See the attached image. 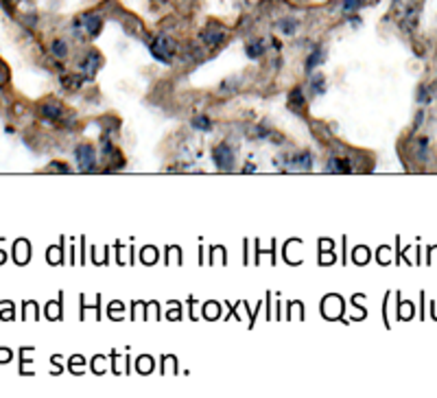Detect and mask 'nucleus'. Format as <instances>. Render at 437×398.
<instances>
[{"mask_svg": "<svg viewBox=\"0 0 437 398\" xmlns=\"http://www.w3.org/2000/svg\"><path fill=\"white\" fill-rule=\"evenodd\" d=\"M149 50H151V55L155 57L158 62L171 64L173 57H175V53H177V44H175V40H171L169 35L160 33V35H155V38L151 40Z\"/></svg>", "mask_w": 437, "mask_h": 398, "instance_id": "f257e3e1", "label": "nucleus"}, {"mask_svg": "<svg viewBox=\"0 0 437 398\" xmlns=\"http://www.w3.org/2000/svg\"><path fill=\"white\" fill-rule=\"evenodd\" d=\"M75 158H77V164L81 171H97V151H94L92 145H79L77 151H75Z\"/></svg>", "mask_w": 437, "mask_h": 398, "instance_id": "f03ea898", "label": "nucleus"}, {"mask_svg": "<svg viewBox=\"0 0 437 398\" xmlns=\"http://www.w3.org/2000/svg\"><path fill=\"white\" fill-rule=\"evenodd\" d=\"M212 160H214V164L221 168V171H230V168L234 166V151H232V147L228 143H221V145L214 147Z\"/></svg>", "mask_w": 437, "mask_h": 398, "instance_id": "7ed1b4c3", "label": "nucleus"}, {"mask_svg": "<svg viewBox=\"0 0 437 398\" xmlns=\"http://www.w3.org/2000/svg\"><path fill=\"white\" fill-rule=\"evenodd\" d=\"M225 35H228V31L218 24V26H208V29H203V31L199 33V40L206 44L208 48H216V46H221V44L225 42Z\"/></svg>", "mask_w": 437, "mask_h": 398, "instance_id": "20e7f679", "label": "nucleus"}, {"mask_svg": "<svg viewBox=\"0 0 437 398\" xmlns=\"http://www.w3.org/2000/svg\"><path fill=\"white\" fill-rule=\"evenodd\" d=\"M79 29H85V33L90 35V38H97V35L101 33V29H103V18L99 16V13H83L81 16V22H77Z\"/></svg>", "mask_w": 437, "mask_h": 398, "instance_id": "39448f33", "label": "nucleus"}, {"mask_svg": "<svg viewBox=\"0 0 437 398\" xmlns=\"http://www.w3.org/2000/svg\"><path fill=\"white\" fill-rule=\"evenodd\" d=\"M99 66H101V55L97 53V50H90V53L85 55V60L79 64V70H81V75L90 81L94 75H97Z\"/></svg>", "mask_w": 437, "mask_h": 398, "instance_id": "423d86ee", "label": "nucleus"}, {"mask_svg": "<svg viewBox=\"0 0 437 398\" xmlns=\"http://www.w3.org/2000/svg\"><path fill=\"white\" fill-rule=\"evenodd\" d=\"M40 114L46 121H59L64 116V107H61V103H57V101H46L40 107Z\"/></svg>", "mask_w": 437, "mask_h": 398, "instance_id": "0eeeda50", "label": "nucleus"}, {"mask_svg": "<svg viewBox=\"0 0 437 398\" xmlns=\"http://www.w3.org/2000/svg\"><path fill=\"white\" fill-rule=\"evenodd\" d=\"M287 166H291V168H300V171H308V168L313 166V156L310 153H300V156H295V158H287Z\"/></svg>", "mask_w": 437, "mask_h": 398, "instance_id": "6e6552de", "label": "nucleus"}, {"mask_svg": "<svg viewBox=\"0 0 437 398\" xmlns=\"http://www.w3.org/2000/svg\"><path fill=\"white\" fill-rule=\"evenodd\" d=\"M328 171H332V173H350V171H354V166H352V162L346 160V158H332L330 162H328Z\"/></svg>", "mask_w": 437, "mask_h": 398, "instance_id": "1a4fd4ad", "label": "nucleus"}, {"mask_svg": "<svg viewBox=\"0 0 437 398\" xmlns=\"http://www.w3.org/2000/svg\"><path fill=\"white\" fill-rule=\"evenodd\" d=\"M304 105H306V99H304L302 88H295V90L289 94V107L295 109V112H302Z\"/></svg>", "mask_w": 437, "mask_h": 398, "instance_id": "9d476101", "label": "nucleus"}, {"mask_svg": "<svg viewBox=\"0 0 437 398\" xmlns=\"http://www.w3.org/2000/svg\"><path fill=\"white\" fill-rule=\"evenodd\" d=\"M265 42H260V40H254V42H249L245 46V53H247V57L249 60H260L262 55H265Z\"/></svg>", "mask_w": 437, "mask_h": 398, "instance_id": "9b49d317", "label": "nucleus"}, {"mask_svg": "<svg viewBox=\"0 0 437 398\" xmlns=\"http://www.w3.org/2000/svg\"><path fill=\"white\" fill-rule=\"evenodd\" d=\"M278 26H280V31L284 33V35H293L295 31H297V26H300V22H297V18H282L280 22H278Z\"/></svg>", "mask_w": 437, "mask_h": 398, "instance_id": "f8f14e48", "label": "nucleus"}, {"mask_svg": "<svg viewBox=\"0 0 437 398\" xmlns=\"http://www.w3.org/2000/svg\"><path fill=\"white\" fill-rule=\"evenodd\" d=\"M322 60H324V50L317 46V48L308 55V60H306V72H310L313 68H315V66H319V62H322Z\"/></svg>", "mask_w": 437, "mask_h": 398, "instance_id": "ddd939ff", "label": "nucleus"}, {"mask_svg": "<svg viewBox=\"0 0 437 398\" xmlns=\"http://www.w3.org/2000/svg\"><path fill=\"white\" fill-rule=\"evenodd\" d=\"M193 127L195 129H201V131H210V129H212V121H210L208 116H203V114L201 116H195V119H193Z\"/></svg>", "mask_w": 437, "mask_h": 398, "instance_id": "4468645a", "label": "nucleus"}, {"mask_svg": "<svg viewBox=\"0 0 437 398\" xmlns=\"http://www.w3.org/2000/svg\"><path fill=\"white\" fill-rule=\"evenodd\" d=\"M53 55L59 57V60H64V57L68 55V44H66L64 40H55L53 42Z\"/></svg>", "mask_w": 437, "mask_h": 398, "instance_id": "2eb2a0df", "label": "nucleus"}, {"mask_svg": "<svg viewBox=\"0 0 437 398\" xmlns=\"http://www.w3.org/2000/svg\"><path fill=\"white\" fill-rule=\"evenodd\" d=\"M363 5V0H341V7H344L346 13H352V11H359V7Z\"/></svg>", "mask_w": 437, "mask_h": 398, "instance_id": "dca6fc26", "label": "nucleus"}, {"mask_svg": "<svg viewBox=\"0 0 437 398\" xmlns=\"http://www.w3.org/2000/svg\"><path fill=\"white\" fill-rule=\"evenodd\" d=\"M310 88L315 90V94H322V92L326 90V79H324V77H313Z\"/></svg>", "mask_w": 437, "mask_h": 398, "instance_id": "f3484780", "label": "nucleus"}, {"mask_svg": "<svg viewBox=\"0 0 437 398\" xmlns=\"http://www.w3.org/2000/svg\"><path fill=\"white\" fill-rule=\"evenodd\" d=\"M48 171H64V173H70V166L64 164V162H53V164L48 166Z\"/></svg>", "mask_w": 437, "mask_h": 398, "instance_id": "a211bd4d", "label": "nucleus"}, {"mask_svg": "<svg viewBox=\"0 0 437 398\" xmlns=\"http://www.w3.org/2000/svg\"><path fill=\"white\" fill-rule=\"evenodd\" d=\"M418 101H420V103H428V101H431V92H428L426 88H420V92H418Z\"/></svg>", "mask_w": 437, "mask_h": 398, "instance_id": "6ab92c4d", "label": "nucleus"}, {"mask_svg": "<svg viewBox=\"0 0 437 398\" xmlns=\"http://www.w3.org/2000/svg\"><path fill=\"white\" fill-rule=\"evenodd\" d=\"M5 3H7V5H9V3H16V0H5Z\"/></svg>", "mask_w": 437, "mask_h": 398, "instance_id": "aec40b11", "label": "nucleus"}]
</instances>
